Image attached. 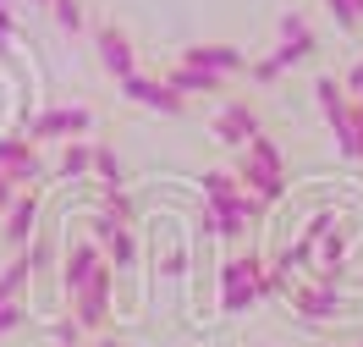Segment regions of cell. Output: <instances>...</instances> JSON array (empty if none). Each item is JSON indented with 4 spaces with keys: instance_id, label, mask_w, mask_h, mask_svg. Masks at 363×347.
Listing matches in <instances>:
<instances>
[{
    "instance_id": "30bf717a",
    "label": "cell",
    "mask_w": 363,
    "mask_h": 347,
    "mask_svg": "<svg viewBox=\"0 0 363 347\" xmlns=\"http://www.w3.org/2000/svg\"><path fill=\"white\" fill-rule=\"evenodd\" d=\"M0 171L11 182H39L45 177V165H39V155H33L28 138H0Z\"/></svg>"
},
{
    "instance_id": "d6a6232c",
    "label": "cell",
    "mask_w": 363,
    "mask_h": 347,
    "mask_svg": "<svg viewBox=\"0 0 363 347\" xmlns=\"http://www.w3.org/2000/svg\"><path fill=\"white\" fill-rule=\"evenodd\" d=\"M358 116H363V94H358Z\"/></svg>"
},
{
    "instance_id": "5bb4252c",
    "label": "cell",
    "mask_w": 363,
    "mask_h": 347,
    "mask_svg": "<svg viewBox=\"0 0 363 347\" xmlns=\"http://www.w3.org/2000/svg\"><path fill=\"white\" fill-rule=\"evenodd\" d=\"M33 226H39V193H17L11 209H6V237L23 248L28 237H33Z\"/></svg>"
},
{
    "instance_id": "52a82bcc",
    "label": "cell",
    "mask_w": 363,
    "mask_h": 347,
    "mask_svg": "<svg viewBox=\"0 0 363 347\" xmlns=\"http://www.w3.org/2000/svg\"><path fill=\"white\" fill-rule=\"evenodd\" d=\"M237 187H242V193H253V199H264V204H275V199L286 193V177H281L275 165L242 155V165H237Z\"/></svg>"
},
{
    "instance_id": "f546056e",
    "label": "cell",
    "mask_w": 363,
    "mask_h": 347,
    "mask_svg": "<svg viewBox=\"0 0 363 347\" xmlns=\"http://www.w3.org/2000/svg\"><path fill=\"white\" fill-rule=\"evenodd\" d=\"M341 89H347V94H363V61L347 72V83H341Z\"/></svg>"
},
{
    "instance_id": "4316f807",
    "label": "cell",
    "mask_w": 363,
    "mask_h": 347,
    "mask_svg": "<svg viewBox=\"0 0 363 347\" xmlns=\"http://www.w3.org/2000/svg\"><path fill=\"white\" fill-rule=\"evenodd\" d=\"M11 325H23V303H0V336H6Z\"/></svg>"
},
{
    "instance_id": "277c9868",
    "label": "cell",
    "mask_w": 363,
    "mask_h": 347,
    "mask_svg": "<svg viewBox=\"0 0 363 347\" xmlns=\"http://www.w3.org/2000/svg\"><path fill=\"white\" fill-rule=\"evenodd\" d=\"M94 116L83 105H61V111H45L33 116V127H28V143H55V138H72V133H89Z\"/></svg>"
},
{
    "instance_id": "4fadbf2b",
    "label": "cell",
    "mask_w": 363,
    "mask_h": 347,
    "mask_svg": "<svg viewBox=\"0 0 363 347\" xmlns=\"http://www.w3.org/2000/svg\"><path fill=\"white\" fill-rule=\"evenodd\" d=\"M292 303H297V314H303V320H330V314H341V309H347V298H341L336 287H297L292 292Z\"/></svg>"
},
{
    "instance_id": "9c48e42d",
    "label": "cell",
    "mask_w": 363,
    "mask_h": 347,
    "mask_svg": "<svg viewBox=\"0 0 363 347\" xmlns=\"http://www.w3.org/2000/svg\"><path fill=\"white\" fill-rule=\"evenodd\" d=\"M314 55V33H303V39H286V45L275 50V55H264V61H253L248 67V77L253 83H275L286 67H297V61H308Z\"/></svg>"
},
{
    "instance_id": "ffe728a7",
    "label": "cell",
    "mask_w": 363,
    "mask_h": 347,
    "mask_svg": "<svg viewBox=\"0 0 363 347\" xmlns=\"http://www.w3.org/2000/svg\"><path fill=\"white\" fill-rule=\"evenodd\" d=\"M83 171H94V149L89 143H72L61 155V177H83Z\"/></svg>"
},
{
    "instance_id": "1f68e13d",
    "label": "cell",
    "mask_w": 363,
    "mask_h": 347,
    "mask_svg": "<svg viewBox=\"0 0 363 347\" xmlns=\"http://www.w3.org/2000/svg\"><path fill=\"white\" fill-rule=\"evenodd\" d=\"M352 11H358V23H363V0H352Z\"/></svg>"
},
{
    "instance_id": "7a4b0ae2",
    "label": "cell",
    "mask_w": 363,
    "mask_h": 347,
    "mask_svg": "<svg viewBox=\"0 0 363 347\" xmlns=\"http://www.w3.org/2000/svg\"><path fill=\"white\" fill-rule=\"evenodd\" d=\"M111 303H116V270H111V265H99V270L89 276V287L72 292V320L99 336V325L111 320Z\"/></svg>"
},
{
    "instance_id": "cb8c5ba5",
    "label": "cell",
    "mask_w": 363,
    "mask_h": 347,
    "mask_svg": "<svg viewBox=\"0 0 363 347\" xmlns=\"http://www.w3.org/2000/svg\"><path fill=\"white\" fill-rule=\"evenodd\" d=\"M325 6H330V17H336V28H347V33H358V11H352V0H325Z\"/></svg>"
},
{
    "instance_id": "8992f818",
    "label": "cell",
    "mask_w": 363,
    "mask_h": 347,
    "mask_svg": "<svg viewBox=\"0 0 363 347\" xmlns=\"http://www.w3.org/2000/svg\"><path fill=\"white\" fill-rule=\"evenodd\" d=\"M94 45H99V67L111 72L116 83H121V77H133V72H138L133 39H127V33H121L116 23H99V33H94Z\"/></svg>"
},
{
    "instance_id": "9a60e30c",
    "label": "cell",
    "mask_w": 363,
    "mask_h": 347,
    "mask_svg": "<svg viewBox=\"0 0 363 347\" xmlns=\"http://www.w3.org/2000/svg\"><path fill=\"white\" fill-rule=\"evenodd\" d=\"M165 89L187 99V94H215V89H220V77H215V72H199V67H171V72H165Z\"/></svg>"
},
{
    "instance_id": "44dd1931",
    "label": "cell",
    "mask_w": 363,
    "mask_h": 347,
    "mask_svg": "<svg viewBox=\"0 0 363 347\" xmlns=\"http://www.w3.org/2000/svg\"><path fill=\"white\" fill-rule=\"evenodd\" d=\"M116 231H121V221H116L111 209H94V215H89V237H94V243H99V248L111 243Z\"/></svg>"
},
{
    "instance_id": "2e32d148",
    "label": "cell",
    "mask_w": 363,
    "mask_h": 347,
    "mask_svg": "<svg viewBox=\"0 0 363 347\" xmlns=\"http://www.w3.org/2000/svg\"><path fill=\"white\" fill-rule=\"evenodd\" d=\"M105 254H111V270H116V276H127V270L138 265V237H133L127 226H121V231L111 237V243H105Z\"/></svg>"
},
{
    "instance_id": "603a6c76",
    "label": "cell",
    "mask_w": 363,
    "mask_h": 347,
    "mask_svg": "<svg viewBox=\"0 0 363 347\" xmlns=\"http://www.w3.org/2000/svg\"><path fill=\"white\" fill-rule=\"evenodd\" d=\"M160 276H165V281H182V276H187V248H165V259H160Z\"/></svg>"
},
{
    "instance_id": "e0dca14e",
    "label": "cell",
    "mask_w": 363,
    "mask_h": 347,
    "mask_svg": "<svg viewBox=\"0 0 363 347\" xmlns=\"http://www.w3.org/2000/svg\"><path fill=\"white\" fill-rule=\"evenodd\" d=\"M28 281H33V270H28V254L11 259V270H0V303H23Z\"/></svg>"
},
{
    "instance_id": "8fae6325",
    "label": "cell",
    "mask_w": 363,
    "mask_h": 347,
    "mask_svg": "<svg viewBox=\"0 0 363 347\" xmlns=\"http://www.w3.org/2000/svg\"><path fill=\"white\" fill-rule=\"evenodd\" d=\"M253 133H259V116H253V105H248V99H231L226 111L215 116V138H220V143H231V149H237V143H248Z\"/></svg>"
},
{
    "instance_id": "6da1fadb",
    "label": "cell",
    "mask_w": 363,
    "mask_h": 347,
    "mask_svg": "<svg viewBox=\"0 0 363 347\" xmlns=\"http://www.w3.org/2000/svg\"><path fill=\"white\" fill-rule=\"evenodd\" d=\"M204 193H209V226L215 237H242L248 215H242V187L226 171H204Z\"/></svg>"
},
{
    "instance_id": "ba28073f",
    "label": "cell",
    "mask_w": 363,
    "mask_h": 347,
    "mask_svg": "<svg viewBox=\"0 0 363 347\" xmlns=\"http://www.w3.org/2000/svg\"><path fill=\"white\" fill-rule=\"evenodd\" d=\"M182 67H199V72L226 77V72H248V61H242L237 45H187L182 50Z\"/></svg>"
},
{
    "instance_id": "3957f363",
    "label": "cell",
    "mask_w": 363,
    "mask_h": 347,
    "mask_svg": "<svg viewBox=\"0 0 363 347\" xmlns=\"http://www.w3.org/2000/svg\"><path fill=\"white\" fill-rule=\"evenodd\" d=\"M259 270H264V265L253 254L220 265V309H226V314H248L253 303H259Z\"/></svg>"
},
{
    "instance_id": "d6986e66",
    "label": "cell",
    "mask_w": 363,
    "mask_h": 347,
    "mask_svg": "<svg viewBox=\"0 0 363 347\" xmlns=\"http://www.w3.org/2000/svg\"><path fill=\"white\" fill-rule=\"evenodd\" d=\"M248 155H253V160H264V165H275V171H286V155H281V143L264 138V133H253V138H248Z\"/></svg>"
},
{
    "instance_id": "f1b7e54d",
    "label": "cell",
    "mask_w": 363,
    "mask_h": 347,
    "mask_svg": "<svg viewBox=\"0 0 363 347\" xmlns=\"http://www.w3.org/2000/svg\"><path fill=\"white\" fill-rule=\"evenodd\" d=\"M11 199H17V182H11V177H6V171H0V215H6V209H11Z\"/></svg>"
},
{
    "instance_id": "5b68a950",
    "label": "cell",
    "mask_w": 363,
    "mask_h": 347,
    "mask_svg": "<svg viewBox=\"0 0 363 347\" xmlns=\"http://www.w3.org/2000/svg\"><path fill=\"white\" fill-rule=\"evenodd\" d=\"M121 99H133V105H149V111H160V116H177L182 105H187L182 94L165 89V77H143V72L121 77Z\"/></svg>"
},
{
    "instance_id": "7c38bea8",
    "label": "cell",
    "mask_w": 363,
    "mask_h": 347,
    "mask_svg": "<svg viewBox=\"0 0 363 347\" xmlns=\"http://www.w3.org/2000/svg\"><path fill=\"white\" fill-rule=\"evenodd\" d=\"M99 265H105V259H99V243H94V237H77V243L67 248V276H61L67 281V298L89 287V276L99 270Z\"/></svg>"
},
{
    "instance_id": "d4e9b609",
    "label": "cell",
    "mask_w": 363,
    "mask_h": 347,
    "mask_svg": "<svg viewBox=\"0 0 363 347\" xmlns=\"http://www.w3.org/2000/svg\"><path fill=\"white\" fill-rule=\"evenodd\" d=\"M330 226H336V209H319V215H308V231H303V237H308V243H319Z\"/></svg>"
},
{
    "instance_id": "484cf974",
    "label": "cell",
    "mask_w": 363,
    "mask_h": 347,
    "mask_svg": "<svg viewBox=\"0 0 363 347\" xmlns=\"http://www.w3.org/2000/svg\"><path fill=\"white\" fill-rule=\"evenodd\" d=\"M77 331H83V325H77V320L67 314V320L55 325V342H61V347H77Z\"/></svg>"
},
{
    "instance_id": "ac0fdd59",
    "label": "cell",
    "mask_w": 363,
    "mask_h": 347,
    "mask_svg": "<svg viewBox=\"0 0 363 347\" xmlns=\"http://www.w3.org/2000/svg\"><path fill=\"white\" fill-rule=\"evenodd\" d=\"M94 171H99V182H105V187H121V182H127V177H121V160H116V149H105V143L94 149Z\"/></svg>"
},
{
    "instance_id": "7402d4cb",
    "label": "cell",
    "mask_w": 363,
    "mask_h": 347,
    "mask_svg": "<svg viewBox=\"0 0 363 347\" xmlns=\"http://www.w3.org/2000/svg\"><path fill=\"white\" fill-rule=\"evenodd\" d=\"M55 6V23L67 28V33H83V6L77 0H50Z\"/></svg>"
},
{
    "instance_id": "83f0119b",
    "label": "cell",
    "mask_w": 363,
    "mask_h": 347,
    "mask_svg": "<svg viewBox=\"0 0 363 347\" xmlns=\"http://www.w3.org/2000/svg\"><path fill=\"white\" fill-rule=\"evenodd\" d=\"M303 33H308V23H303V17H281V39H303Z\"/></svg>"
},
{
    "instance_id": "4dcf8cb0",
    "label": "cell",
    "mask_w": 363,
    "mask_h": 347,
    "mask_svg": "<svg viewBox=\"0 0 363 347\" xmlns=\"http://www.w3.org/2000/svg\"><path fill=\"white\" fill-rule=\"evenodd\" d=\"M94 347H116V336H94Z\"/></svg>"
}]
</instances>
